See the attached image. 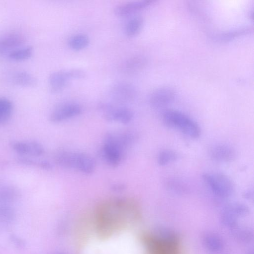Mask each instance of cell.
Returning <instances> with one entry per match:
<instances>
[{
    "label": "cell",
    "mask_w": 254,
    "mask_h": 254,
    "mask_svg": "<svg viewBox=\"0 0 254 254\" xmlns=\"http://www.w3.org/2000/svg\"><path fill=\"white\" fill-rule=\"evenodd\" d=\"M137 214V208L132 201L123 198L113 199L102 204L99 208V230L101 235H110L122 226L127 215L134 217Z\"/></svg>",
    "instance_id": "obj_1"
},
{
    "label": "cell",
    "mask_w": 254,
    "mask_h": 254,
    "mask_svg": "<svg viewBox=\"0 0 254 254\" xmlns=\"http://www.w3.org/2000/svg\"><path fill=\"white\" fill-rule=\"evenodd\" d=\"M162 119L167 127L176 129L191 138L197 139L201 135V128L197 123L182 112L167 110L163 113Z\"/></svg>",
    "instance_id": "obj_2"
},
{
    "label": "cell",
    "mask_w": 254,
    "mask_h": 254,
    "mask_svg": "<svg viewBox=\"0 0 254 254\" xmlns=\"http://www.w3.org/2000/svg\"><path fill=\"white\" fill-rule=\"evenodd\" d=\"M205 185L212 193L219 198L230 197L235 190L234 184L226 175L219 172H206L202 174Z\"/></svg>",
    "instance_id": "obj_3"
},
{
    "label": "cell",
    "mask_w": 254,
    "mask_h": 254,
    "mask_svg": "<svg viewBox=\"0 0 254 254\" xmlns=\"http://www.w3.org/2000/svg\"><path fill=\"white\" fill-rule=\"evenodd\" d=\"M126 151L118 142L114 133H107L104 137L101 150L102 157L106 163L113 168L120 164Z\"/></svg>",
    "instance_id": "obj_4"
},
{
    "label": "cell",
    "mask_w": 254,
    "mask_h": 254,
    "mask_svg": "<svg viewBox=\"0 0 254 254\" xmlns=\"http://www.w3.org/2000/svg\"><path fill=\"white\" fill-rule=\"evenodd\" d=\"M85 76L84 71L76 68L54 71L48 78L50 90L53 93H58L63 90L72 79H81Z\"/></svg>",
    "instance_id": "obj_5"
},
{
    "label": "cell",
    "mask_w": 254,
    "mask_h": 254,
    "mask_svg": "<svg viewBox=\"0 0 254 254\" xmlns=\"http://www.w3.org/2000/svg\"><path fill=\"white\" fill-rule=\"evenodd\" d=\"M142 242L151 254H181L179 243L160 239L156 236L143 235Z\"/></svg>",
    "instance_id": "obj_6"
},
{
    "label": "cell",
    "mask_w": 254,
    "mask_h": 254,
    "mask_svg": "<svg viewBox=\"0 0 254 254\" xmlns=\"http://www.w3.org/2000/svg\"><path fill=\"white\" fill-rule=\"evenodd\" d=\"M98 108L103 113L105 119L109 122L127 124L133 117L132 110L125 106L115 107L110 103L102 102Z\"/></svg>",
    "instance_id": "obj_7"
},
{
    "label": "cell",
    "mask_w": 254,
    "mask_h": 254,
    "mask_svg": "<svg viewBox=\"0 0 254 254\" xmlns=\"http://www.w3.org/2000/svg\"><path fill=\"white\" fill-rule=\"evenodd\" d=\"M82 111V107L76 102H66L59 105L51 112L50 121L57 124L79 116Z\"/></svg>",
    "instance_id": "obj_8"
},
{
    "label": "cell",
    "mask_w": 254,
    "mask_h": 254,
    "mask_svg": "<svg viewBox=\"0 0 254 254\" xmlns=\"http://www.w3.org/2000/svg\"><path fill=\"white\" fill-rule=\"evenodd\" d=\"M95 168L94 160L89 155L82 152H69L67 169H76L84 174L92 173Z\"/></svg>",
    "instance_id": "obj_9"
},
{
    "label": "cell",
    "mask_w": 254,
    "mask_h": 254,
    "mask_svg": "<svg viewBox=\"0 0 254 254\" xmlns=\"http://www.w3.org/2000/svg\"><path fill=\"white\" fill-rule=\"evenodd\" d=\"M109 94L111 98L119 103H126L131 102L136 97L137 90L132 84L120 81L115 83L111 87Z\"/></svg>",
    "instance_id": "obj_10"
},
{
    "label": "cell",
    "mask_w": 254,
    "mask_h": 254,
    "mask_svg": "<svg viewBox=\"0 0 254 254\" xmlns=\"http://www.w3.org/2000/svg\"><path fill=\"white\" fill-rule=\"evenodd\" d=\"M10 145L12 149L20 156L40 157L45 152L43 146L36 140H15L12 141Z\"/></svg>",
    "instance_id": "obj_11"
},
{
    "label": "cell",
    "mask_w": 254,
    "mask_h": 254,
    "mask_svg": "<svg viewBox=\"0 0 254 254\" xmlns=\"http://www.w3.org/2000/svg\"><path fill=\"white\" fill-rule=\"evenodd\" d=\"M176 92L173 88L160 87L151 93L149 102L152 108L161 109L172 104L176 99Z\"/></svg>",
    "instance_id": "obj_12"
},
{
    "label": "cell",
    "mask_w": 254,
    "mask_h": 254,
    "mask_svg": "<svg viewBox=\"0 0 254 254\" xmlns=\"http://www.w3.org/2000/svg\"><path fill=\"white\" fill-rule=\"evenodd\" d=\"M24 36L17 32H9L0 35V56L7 55L23 46Z\"/></svg>",
    "instance_id": "obj_13"
},
{
    "label": "cell",
    "mask_w": 254,
    "mask_h": 254,
    "mask_svg": "<svg viewBox=\"0 0 254 254\" xmlns=\"http://www.w3.org/2000/svg\"><path fill=\"white\" fill-rule=\"evenodd\" d=\"M211 159L218 163H229L235 160L237 157V152L232 146L218 143L212 146L209 151Z\"/></svg>",
    "instance_id": "obj_14"
},
{
    "label": "cell",
    "mask_w": 254,
    "mask_h": 254,
    "mask_svg": "<svg viewBox=\"0 0 254 254\" xmlns=\"http://www.w3.org/2000/svg\"><path fill=\"white\" fill-rule=\"evenodd\" d=\"M154 2L153 0H140L121 3L115 6L114 12L121 17L131 15L146 8Z\"/></svg>",
    "instance_id": "obj_15"
},
{
    "label": "cell",
    "mask_w": 254,
    "mask_h": 254,
    "mask_svg": "<svg viewBox=\"0 0 254 254\" xmlns=\"http://www.w3.org/2000/svg\"><path fill=\"white\" fill-rule=\"evenodd\" d=\"M9 78L12 84L23 87H33L37 83L35 77L30 73L24 70H18L12 72Z\"/></svg>",
    "instance_id": "obj_16"
},
{
    "label": "cell",
    "mask_w": 254,
    "mask_h": 254,
    "mask_svg": "<svg viewBox=\"0 0 254 254\" xmlns=\"http://www.w3.org/2000/svg\"><path fill=\"white\" fill-rule=\"evenodd\" d=\"M164 185L168 190L177 194H185L190 190L188 185L182 180L176 177L166 178L164 180Z\"/></svg>",
    "instance_id": "obj_17"
},
{
    "label": "cell",
    "mask_w": 254,
    "mask_h": 254,
    "mask_svg": "<svg viewBox=\"0 0 254 254\" xmlns=\"http://www.w3.org/2000/svg\"><path fill=\"white\" fill-rule=\"evenodd\" d=\"M19 196V190L15 187L10 185L0 186V204L10 205Z\"/></svg>",
    "instance_id": "obj_18"
},
{
    "label": "cell",
    "mask_w": 254,
    "mask_h": 254,
    "mask_svg": "<svg viewBox=\"0 0 254 254\" xmlns=\"http://www.w3.org/2000/svg\"><path fill=\"white\" fill-rule=\"evenodd\" d=\"M145 63V59L142 56H133L128 57L123 62L121 68L124 72L131 74L139 70Z\"/></svg>",
    "instance_id": "obj_19"
},
{
    "label": "cell",
    "mask_w": 254,
    "mask_h": 254,
    "mask_svg": "<svg viewBox=\"0 0 254 254\" xmlns=\"http://www.w3.org/2000/svg\"><path fill=\"white\" fill-rule=\"evenodd\" d=\"M143 24V19L140 16H133L125 23L124 32L127 36L132 37L137 35Z\"/></svg>",
    "instance_id": "obj_20"
},
{
    "label": "cell",
    "mask_w": 254,
    "mask_h": 254,
    "mask_svg": "<svg viewBox=\"0 0 254 254\" xmlns=\"http://www.w3.org/2000/svg\"><path fill=\"white\" fill-rule=\"evenodd\" d=\"M89 44V37L83 33H77L70 36L67 41L69 47L74 51H80L86 48Z\"/></svg>",
    "instance_id": "obj_21"
},
{
    "label": "cell",
    "mask_w": 254,
    "mask_h": 254,
    "mask_svg": "<svg viewBox=\"0 0 254 254\" xmlns=\"http://www.w3.org/2000/svg\"><path fill=\"white\" fill-rule=\"evenodd\" d=\"M13 111L12 102L7 98L0 97V125L7 123Z\"/></svg>",
    "instance_id": "obj_22"
},
{
    "label": "cell",
    "mask_w": 254,
    "mask_h": 254,
    "mask_svg": "<svg viewBox=\"0 0 254 254\" xmlns=\"http://www.w3.org/2000/svg\"><path fill=\"white\" fill-rule=\"evenodd\" d=\"M33 53V49L31 46H22L9 53L7 58L13 61L21 62L30 58Z\"/></svg>",
    "instance_id": "obj_23"
},
{
    "label": "cell",
    "mask_w": 254,
    "mask_h": 254,
    "mask_svg": "<svg viewBox=\"0 0 254 254\" xmlns=\"http://www.w3.org/2000/svg\"><path fill=\"white\" fill-rule=\"evenodd\" d=\"M203 243L206 249L212 252H218L223 247L221 239L216 234L211 233L203 236Z\"/></svg>",
    "instance_id": "obj_24"
},
{
    "label": "cell",
    "mask_w": 254,
    "mask_h": 254,
    "mask_svg": "<svg viewBox=\"0 0 254 254\" xmlns=\"http://www.w3.org/2000/svg\"><path fill=\"white\" fill-rule=\"evenodd\" d=\"M178 154L171 149H163L158 154L157 161L159 165L165 166L178 160Z\"/></svg>",
    "instance_id": "obj_25"
},
{
    "label": "cell",
    "mask_w": 254,
    "mask_h": 254,
    "mask_svg": "<svg viewBox=\"0 0 254 254\" xmlns=\"http://www.w3.org/2000/svg\"><path fill=\"white\" fill-rule=\"evenodd\" d=\"M16 217L14 209L10 205L0 204V222L9 224L13 222Z\"/></svg>",
    "instance_id": "obj_26"
},
{
    "label": "cell",
    "mask_w": 254,
    "mask_h": 254,
    "mask_svg": "<svg viewBox=\"0 0 254 254\" xmlns=\"http://www.w3.org/2000/svg\"><path fill=\"white\" fill-rule=\"evenodd\" d=\"M156 236L163 240L179 243V238L177 234L173 231L165 227H160L157 229Z\"/></svg>",
    "instance_id": "obj_27"
},
{
    "label": "cell",
    "mask_w": 254,
    "mask_h": 254,
    "mask_svg": "<svg viewBox=\"0 0 254 254\" xmlns=\"http://www.w3.org/2000/svg\"><path fill=\"white\" fill-rule=\"evenodd\" d=\"M238 218L236 215L225 207L222 211L220 220L223 225L233 228L236 226Z\"/></svg>",
    "instance_id": "obj_28"
},
{
    "label": "cell",
    "mask_w": 254,
    "mask_h": 254,
    "mask_svg": "<svg viewBox=\"0 0 254 254\" xmlns=\"http://www.w3.org/2000/svg\"><path fill=\"white\" fill-rule=\"evenodd\" d=\"M234 234L240 240L243 242H249L253 237L252 232L246 228H239L235 230Z\"/></svg>",
    "instance_id": "obj_29"
},
{
    "label": "cell",
    "mask_w": 254,
    "mask_h": 254,
    "mask_svg": "<svg viewBox=\"0 0 254 254\" xmlns=\"http://www.w3.org/2000/svg\"><path fill=\"white\" fill-rule=\"evenodd\" d=\"M9 239L12 244L18 249H24L26 246L25 241L16 234H11Z\"/></svg>",
    "instance_id": "obj_30"
},
{
    "label": "cell",
    "mask_w": 254,
    "mask_h": 254,
    "mask_svg": "<svg viewBox=\"0 0 254 254\" xmlns=\"http://www.w3.org/2000/svg\"><path fill=\"white\" fill-rule=\"evenodd\" d=\"M17 162L21 164L30 166H37L38 163V161L26 156H19L17 158Z\"/></svg>",
    "instance_id": "obj_31"
},
{
    "label": "cell",
    "mask_w": 254,
    "mask_h": 254,
    "mask_svg": "<svg viewBox=\"0 0 254 254\" xmlns=\"http://www.w3.org/2000/svg\"><path fill=\"white\" fill-rule=\"evenodd\" d=\"M37 167L47 171L50 170L53 168L52 164L49 161L46 160H39Z\"/></svg>",
    "instance_id": "obj_32"
},
{
    "label": "cell",
    "mask_w": 254,
    "mask_h": 254,
    "mask_svg": "<svg viewBox=\"0 0 254 254\" xmlns=\"http://www.w3.org/2000/svg\"><path fill=\"white\" fill-rule=\"evenodd\" d=\"M125 189V186L122 184H115L111 187V190L114 191H121Z\"/></svg>",
    "instance_id": "obj_33"
},
{
    "label": "cell",
    "mask_w": 254,
    "mask_h": 254,
    "mask_svg": "<svg viewBox=\"0 0 254 254\" xmlns=\"http://www.w3.org/2000/svg\"><path fill=\"white\" fill-rule=\"evenodd\" d=\"M244 197L249 199H251L253 198L254 192L253 189H249L246 191L244 193Z\"/></svg>",
    "instance_id": "obj_34"
},
{
    "label": "cell",
    "mask_w": 254,
    "mask_h": 254,
    "mask_svg": "<svg viewBox=\"0 0 254 254\" xmlns=\"http://www.w3.org/2000/svg\"><path fill=\"white\" fill-rule=\"evenodd\" d=\"M248 254H254V252L253 251H249V253H248Z\"/></svg>",
    "instance_id": "obj_35"
}]
</instances>
